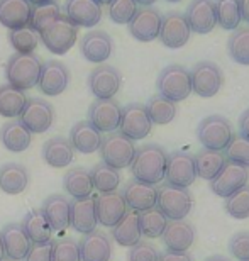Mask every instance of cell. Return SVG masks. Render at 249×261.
Instances as JSON below:
<instances>
[{
  "mask_svg": "<svg viewBox=\"0 0 249 261\" xmlns=\"http://www.w3.org/2000/svg\"><path fill=\"white\" fill-rule=\"evenodd\" d=\"M166 160H168V154L158 144H144L137 148L131 163L134 180L149 185L161 184L166 173Z\"/></svg>",
  "mask_w": 249,
  "mask_h": 261,
  "instance_id": "1",
  "label": "cell"
},
{
  "mask_svg": "<svg viewBox=\"0 0 249 261\" xmlns=\"http://www.w3.org/2000/svg\"><path fill=\"white\" fill-rule=\"evenodd\" d=\"M41 70H43V63L34 53H15L10 56L5 65V78H7L9 85L25 92L38 85Z\"/></svg>",
  "mask_w": 249,
  "mask_h": 261,
  "instance_id": "2",
  "label": "cell"
},
{
  "mask_svg": "<svg viewBox=\"0 0 249 261\" xmlns=\"http://www.w3.org/2000/svg\"><path fill=\"white\" fill-rule=\"evenodd\" d=\"M76 38H78V28L65 14H61L58 19L39 33V41H43L48 51L54 55L68 53L75 46Z\"/></svg>",
  "mask_w": 249,
  "mask_h": 261,
  "instance_id": "3",
  "label": "cell"
},
{
  "mask_svg": "<svg viewBox=\"0 0 249 261\" xmlns=\"http://www.w3.org/2000/svg\"><path fill=\"white\" fill-rule=\"evenodd\" d=\"M193 205L188 189L163 184L156 189V207L168 221H185Z\"/></svg>",
  "mask_w": 249,
  "mask_h": 261,
  "instance_id": "4",
  "label": "cell"
},
{
  "mask_svg": "<svg viewBox=\"0 0 249 261\" xmlns=\"http://www.w3.org/2000/svg\"><path fill=\"white\" fill-rule=\"evenodd\" d=\"M156 87L159 95L168 98L173 103L188 98L191 93L190 71L181 65H170L158 75Z\"/></svg>",
  "mask_w": 249,
  "mask_h": 261,
  "instance_id": "5",
  "label": "cell"
},
{
  "mask_svg": "<svg viewBox=\"0 0 249 261\" xmlns=\"http://www.w3.org/2000/svg\"><path fill=\"white\" fill-rule=\"evenodd\" d=\"M98 151L102 156V163L119 171L131 166L134 154H136V146H134V141L127 139L121 133H110L107 138H103Z\"/></svg>",
  "mask_w": 249,
  "mask_h": 261,
  "instance_id": "6",
  "label": "cell"
},
{
  "mask_svg": "<svg viewBox=\"0 0 249 261\" xmlns=\"http://www.w3.org/2000/svg\"><path fill=\"white\" fill-rule=\"evenodd\" d=\"M197 136H199V141L204 144L205 149L224 151L232 138L231 122L224 116H217V114L207 116L199 124Z\"/></svg>",
  "mask_w": 249,
  "mask_h": 261,
  "instance_id": "7",
  "label": "cell"
},
{
  "mask_svg": "<svg viewBox=\"0 0 249 261\" xmlns=\"http://www.w3.org/2000/svg\"><path fill=\"white\" fill-rule=\"evenodd\" d=\"M191 92L202 98H210L219 93L224 83L222 70L212 61H199L190 71Z\"/></svg>",
  "mask_w": 249,
  "mask_h": 261,
  "instance_id": "8",
  "label": "cell"
},
{
  "mask_svg": "<svg viewBox=\"0 0 249 261\" xmlns=\"http://www.w3.org/2000/svg\"><path fill=\"white\" fill-rule=\"evenodd\" d=\"M164 178L168 185L180 187V189H188L190 185H193L197 180L193 154L185 151H173L168 154Z\"/></svg>",
  "mask_w": 249,
  "mask_h": 261,
  "instance_id": "9",
  "label": "cell"
},
{
  "mask_svg": "<svg viewBox=\"0 0 249 261\" xmlns=\"http://www.w3.org/2000/svg\"><path fill=\"white\" fill-rule=\"evenodd\" d=\"M19 121L31 134L48 133L54 122V111L49 102L43 98H27L24 111L20 112Z\"/></svg>",
  "mask_w": 249,
  "mask_h": 261,
  "instance_id": "10",
  "label": "cell"
},
{
  "mask_svg": "<svg viewBox=\"0 0 249 261\" xmlns=\"http://www.w3.org/2000/svg\"><path fill=\"white\" fill-rule=\"evenodd\" d=\"M153 129V122L149 119L146 107L143 103H129L122 109L119 133L131 141H141L149 136Z\"/></svg>",
  "mask_w": 249,
  "mask_h": 261,
  "instance_id": "11",
  "label": "cell"
},
{
  "mask_svg": "<svg viewBox=\"0 0 249 261\" xmlns=\"http://www.w3.org/2000/svg\"><path fill=\"white\" fill-rule=\"evenodd\" d=\"M121 117L122 107L114 98H105V100L95 98V102L88 109V122L98 133H116L121 124Z\"/></svg>",
  "mask_w": 249,
  "mask_h": 261,
  "instance_id": "12",
  "label": "cell"
},
{
  "mask_svg": "<svg viewBox=\"0 0 249 261\" xmlns=\"http://www.w3.org/2000/svg\"><path fill=\"white\" fill-rule=\"evenodd\" d=\"M247 180H249V170L246 166L226 161V165L222 166V170L217 173L215 178L210 180V190L217 197L227 198L229 195L234 194V192L247 185Z\"/></svg>",
  "mask_w": 249,
  "mask_h": 261,
  "instance_id": "13",
  "label": "cell"
},
{
  "mask_svg": "<svg viewBox=\"0 0 249 261\" xmlns=\"http://www.w3.org/2000/svg\"><path fill=\"white\" fill-rule=\"evenodd\" d=\"M121 83L122 76L117 68L105 63L95 66L88 75V88L93 93V97L98 98V100L114 98V95L121 88Z\"/></svg>",
  "mask_w": 249,
  "mask_h": 261,
  "instance_id": "14",
  "label": "cell"
},
{
  "mask_svg": "<svg viewBox=\"0 0 249 261\" xmlns=\"http://www.w3.org/2000/svg\"><path fill=\"white\" fill-rule=\"evenodd\" d=\"M190 25L186 22L185 15L181 12H168L161 20V28H159V41L170 49H178L188 43L190 39Z\"/></svg>",
  "mask_w": 249,
  "mask_h": 261,
  "instance_id": "15",
  "label": "cell"
},
{
  "mask_svg": "<svg viewBox=\"0 0 249 261\" xmlns=\"http://www.w3.org/2000/svg\"><path fill=\"white\" fill-rule=\"evenodd\" d=\"M161 20L163 15L159 14V10L153 7H141L129 20V33L134 39L141 41V43H149V41L158 39Z\"/></svg>",
  "mask_w": 249,
  "mask_h": 261,
  "instance_id": "16",
  "label": "cell"
},
{
  "mask_svg": "<svg viewBox=\"0 0 249 261\" xmlns=\"http://www.w3.org/2000/svg\"><path fill=\"white\" fill-rule=\"evenodd\" d=\"M114 51V41L105 31H90L80 41V53L87 61L103 65Z\"/></svg>",
  "mask_w": 249,
  "mask_h": 261,
  "instance_id": "17",
  "label": "cell"
},
{
  "mask_svg": "<svg viewBox=\"0 0 249 261\" xmlns=\"http://www.w3.org/2000/svg\"><path fill=\"white\" fill-rule=\"evenodd\" d=\"M183 15L190 31L197 34H209L217 25L214 0H191Z\"/></svg>",
  "mask_w": 249,
  "mask_h": 261,
  "instance_id": "18",
  "label": "cell"
},
{
  "mask_svg": "<svg viewBox=\"0 0 249 261\" xmlns=\"http://www.w3.org/2000/svg\"><path fill=\"white\" fill-rule=\"evenodd\" d=\"M38 85L44 95H61L70 85V70L61 61H46L41 70Z\"/></svg>",
  "mask_w": 249,
  "mask_h": 261,
  "instance_id": "19",
  "label": "cell"
},
{
  "mask_svg": "<svg viewBox=\"0 0 249 261\" xmlns=\"http://www.w3.org/2000/svg\"><path fill=\"white\" fill-rule=\"evenodd\" d=\"M127 205L122 194L110 192V194H100L95 197V212L97 222L103 227H114L121 219L127 214Z\"/></svg>",
  "mask_w": 249,
  "mask_h": 261,
  "instance_id": "20",
  "label": "cell"
},
{
  "mask_svg": "<svg viewBox=\"0 0 249 261\" xmlns=\"http://www.w3.org/2000/svg\"><path fill=\"white\" fill-rule=\"evenodd\" d=\"M65 15L76 28H93L102 19V5L97 0H66Z\"/></svg>",
  "mask_w": 249,
  "mask_h": 261,
  "instance_id": "21",
  "label": "cell"
},
{
  "mask_svg": "<svg viewBox=\"0 0 249 261\" xmlns=\"http://www.w3.org/2000/svg\"><path fill=\"white\" fill-rule=\"evenodd\" d=\"M81 261H110L112 239L103 231H92L85 234L78 243Z\"/></svg>",
  "mask_w": 249,
  "mask_h": 261,
  "instance_id": "22",
  "label": "cell"
},
{
  "mask_svg": "<svg viewBox=\"0 0 249 261\" xmlns=\"http://www.w3.org/2000/svg\"><path fill=\"white\" fill-rule=\"evenodd\" d=\"M122 197L126 200L127 208L134 212H143L156 207V187L143 184V181L131 180L124 187Z\"/></svg>",
  "mask_w": 249,
  "mask_h": 261,
  "instance_id": "23",
  "label": "cell"
},
{
  "mask_svg": "<svg viewBox=\"0 0 249 261\" xmlns=\"http://www.w3.org/2000/svg\"><path fill=\"white\" fill-rule=\"evenodd\" d=\"M161 238L170 251L186 253L195 241V227L186 221H168Z\"/></svg>",
  "mask_w": 249,
  "mask_h": 261,
  "instance_id": "24",
  "label": "cell"
},
{
  "mask_svg": "<svg viewBox=\"0 0 249 261\" xmlns=\"http://www.w3.org/2000/svg\"><path fill=\"white\" fill-rule=\"evenodd\" d=\"M0 236H2L5 256L15 261L25 259L33 243H31V239L27 238V234L24 232L20 224H7V226L2 229Z\"/></svg>",
  "mask_w": 249,
  "mask_h": 261,
  "instance_id": "25",
  "label": "cell"
},
{
  "mask_svg": "<svg viewBox=\"0 0 249 261\" xmlns=\"http://www.w3.org/2000/svg\"><path fill=\"white\" fill-rule=\"evenodd\" d=\"M33 5L27 0H0V24L9 31L29 25Z\"/></svg>",
  "mask_w": 249,
  "mask_h": 261,
  "instance_id": "26",
  "label": "cell"
},
{
  "mask_svg": "<svg viewBox=\"0 0 249 261\" xmlns=\"http://www.w3.org/2000/svg\"><path fill=\"white\" fill-rule=\"evenodd\" d=\"M97 212H95V197H87L81 200L71 202L70 226L80 234H88L97 229Z\"/></svg>",
  "mask_w": 249,
  "mask_h": 261,
  "instance_id": "27",
  "label": "cell"
},
{
  "mask_svg": "<svg viewBox=\"0 0 249 261\" xmlns=\"http://www.w3.org/2000/svg\"><path fill=\"white\" fill-rule=\"evenodd\" d=\"M102 133H98L88 121L76 122L70 130V143L73 149L81 154L97 153L102 146Z\"/></svg>",
  "mask_w": 249,
  "mask_h": 261,
  "instance_id": "28",
  "label": "cell"
},
{
  "mask_svg": "<svg viewBox=\"0 0 249 261\" xmlns=\"http://www.w3.org/2000/svg\"><path fill=\"white\" fill-rule=\"evenodd\" d=\"M43 214L48 219L49 226L53 231L60 232L65 231L70 226V214H71V202L63 195H49L43 203Z\"/></svg>",
  "mask_w": 249,
  "mask_h": 261,
  "instance_id": "29",
  "label": "cell"
},
{
  "mask_svg": "<svg viewBox=\"0 0 249 261\" xmlns=\"http://www.w3.org/2000/svg\"><path fill=\"white\" fill-rule=\"evenodd\" d=\"M43 160L53 168H66L75 161V149L70 139L51 138L43 146Z\"/></svg>",
  "mask_w": 249,
  "mask_h": 261,
  "instance_id": "30",
  "label": "cell"
},
{
  "mask_svg": "<svg viewBox=\"0 0 249 261\" xmlns=\"http://www.w3.org/2000/svg\"><path fill=\"white\" fill-rule=\"evenodd\" d=\"M29 185V171L24 165L5 163L0 166V190L7 195H19Z\"/></svg>",
  "mask_w": 249,
  "mask_h": 261,
  "instance_id": "31",
  "label": "cell"
},
{
  "mask_svg": "<svg viewBox=\"0 0 249 261\" xmlns=\"http://www.w3.org/2000/svg\"><path fill=\"white\" fill-rule=\"evenodd\" d=\"M143 234L139 227V214L134 211H127V214L112 227V239L119 246L132 248L134 244L141 241Z\"/></svg>",
  "mask_w": 249,
  "mask_h": 261,
  "instance_id": "32",
  "label": "cell"
},
{
  "mask_svg": "<svg viewBox=\"0 0 249 261\" xmlns=\"http://www.w3.org/2000/svg\"><path fill=\"white\" fill-rule=\"evenodd\" d=\"M24 232L27 234V238L31 239L33 244H43V243H49L51 238H53V229H51L48 219L44 217V214L41 208H33L24 216L22 222Z\"/></svg>",
  "mask_w": 249,
  "mask_h": 261,
  "instance_id": "33",
  "label": "cell"
},
{
  "mask_svg": "<svg viewBox=\"0 0 249 261\" xmlns=\"http://www.w3.org/2000/svg\"><path fill=\"white\" fill-rule=\"evenodd\" d=\"M0 141L5 149L12 151V153H22V151L29 149L31 143H33V136L20 121H9L0 129Z\"/></svg>",
  "mask_w": 249,
  "mask_h": 261,
  "instance_id": "34",
  "label": "cell"
},
{
  "mask_svg": "<svg viewBox=\"0 0 249 261\" xmlns=\"http://www.w3.org/2000/svg\"><path fill=\"white\" fill-rule=\"evenodd\" d=\"M63 187H65L66 194L70 197H73L75 200H81V198L92 197L93 184H92L90 171L85 168H80V166L68 170L65 173Z\"/></svg>",
  "mask_w": 249,
  "mask_h": 261,
  "instance_id": "35",
  "label": "cell"
},
{
  "mask_svg": "<svg viewBox=\"0 0 249 261\" xmlns=\"http://www.w3.org/2000/svg\"><path fill=\"white\" fill-rule=\"evenodd\" d=\"M195 160V171L197 176L202 180H214L217 173L226 165V156L222 151H212V149H202L199 154L193 156Z\"/></svg>",
  "mask_w": 249,
  "mask_h": 261,
  "instance_id": "36",
  "label": "cell"
},
{
  "mask_svg": "<svg viewBox=\"0 0 249 261\" xmlns=\"http://www.w3.org/2000/svg\"><path fill=\"white\" fill-rule=\"evenodd\" d=\"M27 103V95L25 92L19 90L9 83L0 85V116L2 117H19Z\"/></svg>",
  "mask_w": 249,
  "mask_h": 261,
  "instance_id": "37",
  "label": "cell"
},
{
  "mask_svg": "<svg viewBox=\"0 0 249 261\" xmlns=\"http://www.w3.org/2000/svg\"><path fill=\"white\" fill-rule=\"evenodd\" d=\"M217 24L224 31H236L241 24L239 0H214Z\"/></svg>",
  "mask_w": 249,
  "mask_h": 261,
  "instance_id": "38",
  "label": "cell"
},
{
  "mask_svg": "<svg viewBox=\"0 0 249 261\" xmlns=\"http://www.w3.org/2000/svg\"><path fill=\"white\" fill-rule=\"evenodd\" d=\"M144 107H146V112L149 119H151V122L158 124V126H166L176 117V103L161 97L159 93L149 98Z\"/></svg>",
  "mask_w": 249,
  "mask_h": 261,
  "instance_id": "39",
  "label": "cell"
},
{
  "mask_svg": "<svg viewBox=\"0 0 249 261\" xmlns=\"http://www.w3.org/2000/svg\"><path fill=\"white\" fill-rule=\"evenodd\" d=\"M93 189L100 194H110V192H117V187L121 185V173L117 170L110 168L105 163H98L93 166L90 171Z\"/></svg>",
  "mask_w": 249,
  "mask_h": 261,
  "instance_id": "40",
  "label": "cell"
},
{
  "mask_svg": "<svg viewBox=\"0 0 249 261\" xmlns=\"http://www.w3.org/2000/svg\"><path fill=\"white\" fill-rule=\"evenodd\" d=\"M139 214V227L144 238H161L166 226H168V219L163 216V212L158 207L148 208V211L137 212Z\"/></svg>",
  "mask_w": 249,
  "mask_h": 261,
  "instance_id": "41",
  "label": "cell"
},
{
  "mask_svg": "<svg viewBox=\"0 0 249 261\" xmlns=\"http://www.w3.org/2000/svg\"><path fill=\"white\" fill-rule=\"evenodd\" d=\"M9 43L15 49V53L20 55L34 53V49L39 44V33H36L31 25L9 31Z\"/></svg>",
  "mask_w": 249,
  "mask_h": 261,
  "instance_id": "42",
  "label": "cell"
},
{
  "mask_svg": "<svg viewBox=\"0 0 249 261\" xmlns=\"http://www.w3.org/2000/svg\"><path fill=\"white\" fill-rule=\"evenodd\" d=\"M227 49L236 63L249 66V28H237L229 36Z\"/></svg>",
  "mask_w": 249,
  "mask_h": 261,
  "instance_id": "43",
  "label": "cell"
},
{
  "mask_svg": "<svg viewBox=\"0 0 249 261\" xmlns=\"http://www.w3.org/2000/svg\"><path fill=\"white\" fill-rule=\"evenodd\" d=\"M226 212L237 221L249 219V185L234 192L226 198Z\"/></svg>",
  "mask_w": 249,
  "mask_h": 261,
  "instance_id": "44",
  "label": "cell"
},
{
  "mask_svg": "<svg viewBox=\"0 0 249 261\" xmlns=\"http://www.w3.org/2000/svg\"><path fill=\"white\" fill-rule=\"evenodd\" d=\"M60 15H61V9L56 2H51L46 5H38V7H33L29 25L36 31V33H41V31L48 28L53 20L58 19Z\"/></svg>",
  "mask_w": 249,
  "mask_h": 261,
  "instance_id": "45",
  "label": "cell"
},
{
  "mask_svg": "<svg viewBox=\"0 0 249 261\" xmlns=\"http://www.w3.org/2000/svg\"><path fill=\"white\" fill-rule=\"evenodd\" d=\"M224 156L227 161L249 168V139L241 134H232L229 144L226 146Z\"/></svg>",
  "mask_w": 249,
  "mask_h": 261,
  "instance_id": "46",
  "label": "cell"
},
{
  "mask_svg": "<svg viewBox=\"0 0 249 261\" xmlns=\"http://www.w3.org/2000/svg\"><path fill=\"white\" fill-rule=\"evenodd\" d=\"M51 261H81L78 241L71 238H63L53 241Z\"/></svg>",
  "mask_w": 249,
  "mask_h": 261,
  "instance_id": "47",
  "label": "cell"
},
{
  "mask_svg": "<svg viewBox=\"0 0 249 261\" xmlns=\"http://www.w3.org/2000/svg\"><path fill=\"white\" fill-rule=\"evenodd\" d=\"M137 10L134 0H112L108 4V17L116 24H129Z\"/></svg>",
  "mask_w": 249,
  "mask_h": 261,
  "instance_id": "48",
  "label": "cell"
},
{
  "mask_svg": "<svg viewBox=\"0 0 249 261\" xmlns=\"http://www.w3.org/2000/svg\"><path fill=\"white\" fill-rule=\"evenodd\" d=\"M127 259L129 261H158L159 253L151 243L139 241L137 244H134L132 248H129Z\"/></svg>",
  "mask_w": 249,
  "mask_h": 261,
  "instance_id": "49",
  "label": "cell"
},
{
  "mask_svg": "<svg viewBox=\"0 0 249 261\" xmlns=\"http://www.w3.org/2000/svg\"><path fill=\"white\" fill-rule=\"evenodd\" d=\"M229 251L236 259L249 261V232L247 231L237 232L231 238Z\"/></svg>",
  "mask_w": 249,
  "mask_h": 261,
  "instance_id": "50",
  "label": "cell"
},
{
  "mask_svg": "<svg viewBox=\"0 0 249 261\" xmlns=\"http://www.w3.org/2000/svg\"><path fill=\"white\" fill-rule=\"evenodd\" d=\"M51 253H53V241L33 244L24 261H51Z\"/></svg>",
  "mask_w": 249,
  "mask_h": 261,
  "instance_id": "51",
  "label": "cell"
},
{
  "mask_svg": "<svg viewBox=\"0 0 249 261\" xmlns=\"http://www.w3.org/2000/svg\"><path fill=\"white\" fill-rule=\"evenodd\" d=\"M158 261H191V256L188 253H178V251H166L159 253V259Z\"/></svg>",
  "mask_w": 249,
  "mask_h": 261,
  "instance_id": "52",
  "label": "cell"
},
{
  "mask_svg": "<svg viewBox=\"0 0 249 261\" xmlns=\"http://www.w3.org/2000/svg\"><path fill=\"white\" fill-rule=\"evenodd\" d=\"M239 134L242 138L249 139V109L242 112V116L239 117Z\"/></svg>",
  "mask_w": 249,
  "mask_h": 261,
  "instance_id": "53",
  "label": "cell"
},
{
  "mask_svg": "<svg viewBox=\"0 0 249 261\" xmlns=\"http://www.w3.org/2000/svg\"><path fill=\"white\" fill-rule=\"evenodd\" d=\"M239 5H241V19L249 24V0H239Z\"/></svg>",
  "mask_w": 249,
  "mask_h": 261,
  "instance_id": "54",
  "label": "cell"
},
{
  "mask_svg": "<svg viewBox=\"0 0 249 261\" xmlns=\"http://www.w3.org/2000/svg\"><path fill=\"white\" fill-rule=\"evenodd\" d=\"M27 2L33 5V7H38V5H46V4L56 2V0H27Z\"/></svg>",
  "mask_w": 249,
  "mask_h": 261,
  "instance_id": "55",
  "label": "cell"
},
{
  "mask_svg": "<svg viewBox=\"0 0 249 261\" xmlns=\"http://www.w3.org/2000/svg\"><path fill=\"white\" fill-rule=\"evenodd\" d=\"M136 4H139V5H143V7H149V5H153L156 0H134Z\"/></svg>",
  "mask_w": 249,
  "mask_h": 261,
  "instance_id": "56",
  "label": "cell"
},
{
  "mask_svg": "<svg viewBox=\"0 0 249 261\" xmlns=\"http://www.w3.org/2000/svg\"><path fill=\"white\" fill-rule=\"evenodd\" d=\"M205 261H229L226 256H222V254H214V256L207 258Z\"/></svg>",
  "mask_w": 249,
  "mask_h": 261,
  "instance_id": "57",
  "label": "cell"
},
{
  "mask_svg": "<svg viewBox=\"0 0 249 261\" xmlns=\"http://www.w3.org/2000/svg\"><path fill=\"white\" fill-rule=\"evenodd\" d=\"M5 258V251H4V243H2V236H0V261Z\"/></svg>",
  "mask_w": 249,
  "mask_h": 261,
  "instance_id": "58",
  "label": "cell"
},
{
  "mask_svg": "<svg viewBox=\"0 0 249 261\" xmlns=\"http://www.w3.org/2000/svg\"><path fill=\"white\" fill-rule=\"evenodd\" d=\"M97 2L100 4V5H108V4L112 2V0H97Z\"/></svg>",
  "mask_w": 249,
  "mask_h": 261,
  "instance_id": "59",
  "label": "cell"
},
{
  "mask_svg": "<svg viewBox=\"0 0 249 261\" xmlns=\"http://www.w3.org/2000/svg\"><path fill=\"white\" fill-rule=\"evenodd\" d=\"M166 2H171V4H178V2H181V0H166Z\"/></svg>",
  "mask_w": 249,
  "mask_h": 261,
  "instance_id": "60",
  "label": "cell"
},
{
  "mask_svg": "<svg viewBox=\"0 0 249 261\" xmlns=\"http://www.w3.org/2000/svg\"><path fill=\"white\" fill-rule=\"evenodd\" d=\"M2 261H15V259H10V258H4Z\"/></svg>",
  "mask_w": 249,
  "mask_h": 261,
  "instance_id": "61",
  "label": "cell"
}]
</instances>
